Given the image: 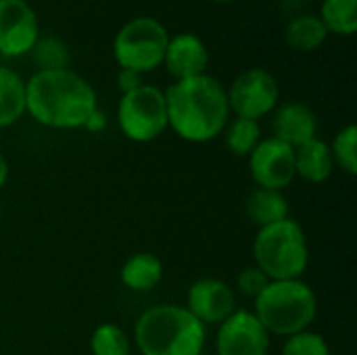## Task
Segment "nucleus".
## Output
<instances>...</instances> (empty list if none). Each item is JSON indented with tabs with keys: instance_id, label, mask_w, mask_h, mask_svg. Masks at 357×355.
<instances>
[{
	"instance_id": "1",
	"label": "nucleus",
	"mask_w": 357,
	"mask_h": 355,
	"mask_svg": "<svg viewBox=\"0 0 357 355\" xmlns=\"http://www.w3.org/2000/svg\"><path fill=\"white\" fill-rule=\"evenodd\" d=\"M96 109L98 96L94 86L71 67L36 71L25 80V113L40 126L77 130L84 128Z\"/></svg>"
},
{
	"instance_id": "2",
	"label": "nucleus",
	"mask_w": 357,
	"mask_h": 355,
	"mask_svg": "<svg viewBox=\"0 0 357 355\" xmlns=\"http://www.w3.org/2000/svg\"><path fill=\"white\" fill-rule=\"evenodd\" d=\"M165 92L167 126L186 142L203 144L222 136L230 121V105L224 84L209 75L174 82Z\"/></svg>"
},
{
	"instance_id": "3",
	"label": "nucleus",
	"mask_w": 357,
	"mask_h": 355,
	"mask_svg": "<svg viewBox=\"0 0 357 355\" xmlns=\"http://www.w3.org/2000/svg\"><path fill=\"white\" fill-rule=\"evenodd\" d=\"M134 341L142 355H201L207 333L186 305L163 303L136 320Z\"/></svg>"
},
{
	"instance_id": "4",
	"label": "nucleus",
	"mask_w": 357,
	"mask_h": 355,
	"mask_svg": "<svg viewBox=\"0 0 357 355\" xmlns=\"http://www.w3.org/2000/svg\"><path fill=\"white\" fill-rule=\"evenodd\" d=\"M255 318L276 337H293L310 331L318 316V297L314 289L297 280H272L255 299Z\"/></svg>"
},
{
	"instance_id": "5",
	"label": "nucleus",
	"mask_w": 357,
	"mask_h": 355,
	"mask_svg": "<svg viewBox=\"0 0 357 355\" xmlns=\"http://www.w3.org/2000/svg\"><path fill=\"white\" fill-rule=\"evenodd\" d=\"M253 259L270 280L301 278L310 266V247L301 224L287 218L259 228L253 241Z\"/></svg>"
},
{
	"instance_id": "6",
	"label": "nucleus",
	"mask_w": 357,
	"mask_h": 355,
	"mask_svg": "<svg viewBox=\"0 0 357 355\" xmlns=\"http://www.w3.org/2000/svg\"><path fill=\"white\" fill-rule=\"evenodd\" d=\"M169 42L167 27L149 15L126 21L113 38V59L119 69H130L140 75L151 73L163 65Z\"/></svg>"
},
{
	"instance_id": "7",
	"label": "nucleus",
	"mask_w": 357,
	"mask_h": 355,
	"mask_svg": "<svg viewBox=\"0 0 357 355\" xmlns=\"http://www.w3.org/2000/svg\"><path fill=\"white\" fill-rule=\"evenodd\" d=\"M117 126L132 142H153L167 126L165 92L157 86L142 84L140 88L121 94L117 103Z\"/></svg>"
},
{
	"instance_id": "8",
	"label": "nucleus",
	"mask_w": 357,
	"mask_h": 355,
	"mask_svg": "<svg viewBox=\"0 0 357 355\" xmlns=\"http://www.w3.org/2000/svg\"><path fill=\"white\" fill-rule=\"evenodd\" d=\"M230 113L259 121L270 115L280 100V86L274 73L264 67H251L241 71L226 88Z\"/></svg>"
},
{
	"instance_id": "9",
	"label": "nucleus",
	"mask_w": 357,
	"mask_h": 355,
	"mask_svg": "<svg viewBox=\"0 0 357 355\" xmlns=\"http://www.w3.org/2000/svg\"><path fill=\"white\" fill-rule=\"evenodd\" d=\"M40 17L27 0H0V56H27L40 40Z\"/></svg>"
},
{
	"instance_id": "10",
	"label": "nucleus",
	"mask_w": 357,
	"mask_h": 355,
	"mask_svg": "<svg viewBox=\"0 0 357 355\" xmlns=\"http://www.w3.org/2000/svg\"><path fill=\"white\" fill-rule=\"evenodd\" d=\"M249 174L259 188L284 190L297 178L295 149L278 138H261L249 155Z\"/></svg>"
},
{
	"instance_id": "11",
	"label": "nucleus",
	"mask_w": 357,
	"mask_h": 355,
	"mask_svg": "<svg viewBox=\"0 0 357 355\" xmlns=\"http://www.w3.org/2000/svg\"><path fill=\"white\" fill-rule=\"evenodd\" d=\"M218 355H268L270 335L253 312L236 310L218 328Z\"/></svg>"
},
{
	"instance_id": "12",
	"label": "nucleus",
	"mask_w": 357,
	"mask_h": 355,
	"mask_svg": "<svg viewBox=\"0 0 357 355\" xmlns=\"http://www.w3.org/2000/svg\"><path fill=\"white\" fill-rule=\"evenodd\" d=\"M186 310L203 324H222L236 312L232 287L220 278H201L188 289Z\"/></svg>"
},
{
	"instance_id": "13",
	"label": "nucleus",
	"mask_w": 357,
	"mask_h": 355,
	"mask_svg": "<svg viewBox=\"0 0 357 355\" xmlns=\"http://www.w3.org/2000/svg\"><path fill=\"white\" fill-rule=\"evenodd\" d=\"M163 67L174 77V82L203 75L209 67V48L203 42V38L190 31L169 36Z\"/></svg>"
},
{
	"instance_id": "14",
	"label": "nucleus",
	"mask_w": 357,
	"mask_h": 355,
	"mask_svg": "<svg viewBox=\"0 0 357 355\" xmlns=\"http://www.w3.org/2000/svg\"><path fill=\"white\" fill-rule=\"evenodd\" d=\"M272 113V132L280 142L297 149L318 136V117L305 103L289 100L278 105Z\"/></svg>"
},
{
	"instance_id": "15",
	"label": "nucleus",
	"mask_w": 357,
	"mask_h": 355,
	"mask_svg": "<svg viewBox=\"0 0 357 355\" xmlns=\"http://www.w3.org/2000/svg\"><path fill=\"white\" fill-rule=\"evenodd\" d=\"M335 172V159L331 153V144L320 140L318 136L310 142L295 149V174L312 184L326 182Z\"/></svg>"
},
{
	"instance_id": "16",
	"label": "nucleus",
	"mask_w": 357,
	"mask_h": 355,
	"mask_svg": "<svg viewBox=\"0 0 357 355\" xmlns=\"http://www.w3.org/2000/svg\"><path fill=\"white\" fill-rule=\"evenodd\" d=\"M328 40V31L318 15L301 13L295 15L284 27V42L297 52H314L322 48Z\"/></svg>"
},
{
	"instance_id": "17",
	"label": "nucleus",
	"mask_w": 357,
	"mask_h": 355,
	"mask_svg": "<svg viewBox=\"0 0 357 355\" xmlns=\"http://www.w3.org/2000/svg\"><path fill=\"white\" fill-rule=\"evenodd\" d=\"M121 282L136 293L153 291L163 278V264L153 253H134L121 268Z\"/></svg>"
},
{
	"instance_id": "18",
	"label": "nucleus",
	"mask_w": 357,
	"mask_h": 355,
	"mask_svg": "<svg viewBox=\"0 0 357 355\" xmlns=\"http://www.w3.org/2000/svg\"><path fill=\"white\" fill-rule=\"evenodd\" d=\"M25 115V80L0 65V130L15 126Z\"/></svg>"
},
{
	"instance_id": "19",
	"label": "nucleus",
	"mask_w": 357,
	"mask_h": 355,
	"mask_svg": "<svg viewBox=\"0 0 357 355\" xmlns=\"http://www.w3.org/2000/svg\"><path fill=\"white\" fill-rule=\"evenodd\" d=\"M247 218L259 226H272L289 218V201L280 190H268V188H255L247 199Z\"/></svg>"
},
{
	"instance_id": "20",
	"label": "nucleus",
	"mask_w": 357,
	"mask_h": 355,
	"mask_svg": "<svg viewBox=\"0 0 357 355\" xmlns=\"http://www.w3.org/2000/svg\"><path fill=\"white\" fill-rule=\"evenodd\" d=\"M318 17L328 36L349 38L357 31V0H322Z\"/></svg>"
},
{
	"instance_id": "21",
	"label": "nucleus",
	"mask_w": 357,
	"mask_h": 355,
	"mask_svg": "<svg viewBox=\"0 0 357 355\" xmlns=\"http://www.w3.org/2000/svg\"><path fill=\"white\" fill-rule=\"evenodd\" d=\"M27 56H31L36 71L69 69L71 65V48L59 36H40Z\"/></svg>"
},
{
	"instance_id": "22",
	"label": "nucleus",
	"mask_w": 357,
	"mask_h": 355,
	"mask_svg": "<svg viewBox=\"0 0 357 355\" xmlns=\"http://www.w3.org/2000/svg\"><path fill=\"white\" fill-rule=\"evenodd\" d=\"M224 142L228 151L236 157H249L261 140L259 121L247 117H234L224 128Z\"/></svg>"
},
{
	"instance_id": "23",
	"label": "nucleus",
	"mask_w": 357,
	"mask_h": 355,
	"mask_svg": "<svg viewBox=\"0 0 357 355\" xmlns=\"http://www.w3.org/2000/svg\"><path fill=\"white\" fill-rule=\"evenodd\" d=\"M92 355H130V339L117 324H100L90 337Z\"/></svg>"
},
{
	"instance_id": "24",
	"label": "nucleus",
	"mask_w": 357,
	"mask_h": 355,
	"mask_svg": "<svg viewBox=\"0 0 357 355\" xmlns=\"http://www.w3.org/2000/svg\"><path fill=\"white\" fill-rule=\"evenodd\" d=\"M331 153L335 159V167H341L345 174H357V128L354 123L339 130L331 144Z\"/></svg>"
},
{
	"instance_id": "25",
	"label": "nucleus",
	"mask_w": 357,
	"mask_h": 355,
	"mask_svg": "<svg viewBox=\"0 0 357 355\" xmlns=\"http://www.w3.org/2000/svg\"><path fill=\"white\" fill-rule=\"evenodd\" d=\"M280 355H333L326 339L318 333L303 331L284 341Z\"/></svg>"
},
{
	"instance_id": "26",
	"label": "nucleus",
	"mask_w": 357,
	"mask_h": 355,
	"mask_svg": "<svg viewBox=\"0 0 357 355\" xmlns=\"http://www.w3.org/2000/svg\"><path fill=\"white\" fill-rule=\"evenodd\" d=\"M272 280L257 268V266H249V268H245L241 274H238V278H236V289H238V293H243L245 297H249V299H257L264 291H266V287L270 285Z\"/></svg>"
},
{
	"instance_id": "27",
	"label": "nucleus",
	"mask_w": 357,
	"mask_h": 355,
	"mask_svg": "<svg viewBox=\"0 0 357 355\" xmlns=\"http://www.w3.org/2000/svg\"><path fill=\"white\" fill-rule=\"evenodd\" d=\"M144 82H142V75L136 73V71H130V69H119L117 71V90L121 94H128L136 88H140Z\"/></svg>"
},
{
	"instance_id": "28",
	"label": "nucleus",
	"mask_w": 357,
	"mask_h": 355,
	"mask_svg": "<svg viewBox=\"0 0 357 355\" xmlns=\"http://www.w3.org/2000/svg\"><path fill=\"white\" fill-rule=\"evenodd\" d=\"M107 128V115L100 111V109H96L90 117H88V121L84 123V130H88V132H92V134H98V132H102Z\"/></svg>"
},
{
	"instance_id": "29",
	"label": "nucleus",
	"mask_w": 357,
	"mask_h": 355,
	"mask_svg": "<svg viewBox=\"0 0 357 355\" xmlns=\"http://www.w3.org/2000/svg\"><path fill=\"white\" fill-rule=\"evenodd\" d=\"M6 180H8V161H6V157L0 153V188L6 184Z\"/></svg>"
},
{
	"instance_id": "30",
	"label": "nucleus",
	"mask_w": 357,
	"mask_h": 355,
	"mask_svg": "<svg viewBox=\"0 0 357 355\" xmlns=\"http://www.w3.org/2000/svg\"><path fill=\"white\" fill-rule=\"evenodd\" d=\"M211 2H215V4H228V2H234V0H211Z\"/></svg>"
},
{
	"instance_id": "31",
	"label": "nucleus",
	"mask_w": 357,
	"mask_h": 355,
	"mask_svg": "<svg viewBox=\"0 0 357 355\" xmlns=\"http://www.w3.org/2000/svg\"><path fill=\"white\" fill-rule=\"evenodd\" d=\"M0 218H2V211H0Z\"/></svg>"
},
{
	"instance_id": "32",
	"label": "nucleus",
	"mask_w": 357,
	"mask_h": 355,
	"mask_svg": "<svg viewBox=\"0 0 357 355\" xmlns=\"http://www.w3.org/2000/svg\"><path fill=\"white\" fill-rule=\"evenodd\" d=\"M318 2H322V0H318Z\"/></svg>"
}]
</instances>
